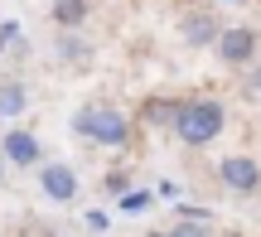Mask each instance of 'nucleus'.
Wrapping results in <instances>:
<instances>
[{"label": "nucleus", "instance_id": "nucleus-1", "mask_svg": "<svg viewBox=\"0 0 261 237\" xmlns=\"http://www.w3.org/2000/svg\"><path fill=\"white\" fill-rule=\"evenodd\" d=\"M169 131L179 136L184 145H208V141H218L223 136V107L218 102H208V97H194V102H179V112H174V126Z\"/></svg>", "mask_w": 261, "mask_h": 237}, {"label": "nucleus", "instance_id": "nucleus-2", "mask_svg": "<svg viewBox=\"0 0 261 237\" xmlns=\"http://www.w3.org/2000/svg\"><path fill=\"white\" fill-rule=\"evenodd\" d=\"M73 131L83 136V141H97V145H126L130 141V116L116 112V107H83V112L73 116Z\"/></svg>", "mask_w": 261, "mask_h": 237}, {"label": "nucleus", "instance_id": "nucleus-3", "mask_svg": "<svg viewBox=\"0 0 261 237\" xmlns=\"http://www.w3.org/2000/svg\"><path fill=\"white\" fill-rule=\"evenodd\" d=\"M218 58H223L227 68H247L256 58V29H247V24L223 29V34H218Z\"/></svg>", "mask_w": 261, "mask_h": 237}, {"label": "nucleus", "instance_id": "nucleus-4", "mask_svg": "<svg viewBox=\"0 0 261 237\" xmlns=\"http://www.w3.org/2000/svg\"><path fill=\"white\" fill-rule=\"evenodd\" d=\"M218 179H223L232 194H256L261 189V165L247 160V155H227V160L218 165Z\"/></svg>", "mask_w": 261, "mask_h": 237}, {"label": "nucleus", "instance_id": "nucleus-5", "mask_svg": "<svg viewBox=\"0 0 261 237\" xmlns=\"http://www.w3.org/2000/svg\"><path fill=\"white\" fill-rule=\"evenodd\" d=\"M39 184H44V194L54 203H73L77 199V174L68 170V165H44V170H39Z\"/></svg>", "mask_w": 261, "mask_h": 237}, {"label": "nucleus", "instance_id": "nucleus-6", "mask_svg": "<svg viewBox=\"0 0 261 237\" xmlns=\"http://www.w3.org/2000/svg\"><path fill=\"white\" fill-rule=\"evenodd\" d=\"M179 29H184V44H194V48L218 44V19H213V15H203V10H189Z\"/></svg>", "mask_w": 261, "mask_h": 237}, {"label": "nucleus", "instance_id": "nucleus-7", "mask_svg": "<svg viewBox=\"0 0 261 237\" xmlns=\"http://www.w3.org/2000/svg\"><path fill=\"white\" fill-rule=\"evenodd\" d=\"M5 160L10 165H39V141L29 131H5Z\"/></svg>", "mask_w": 261, "mask_h": 237}, {"label": "nucleus", "instance_id": "nucleus-8", "mask_svg": "<svg viewBox=\"0 0 261 237\" xmlns=\"http://www.w3.org/2000/svg\"><path fill=\"white\" fill-rule=\"evenodd\" d=\"M24 107H29V92H24V83H0V116H5V121L24 116Z\"/></svg>", "mask_w": 261, "mask_h": 237}, {"label": "nucleus", "instance_id": "nucleus-9", "mask_svg": "<svg viewBox=\"0 0 261 237\" xmlns=\"http://www.w3.org/2000/svg\"><path fill=\"white\" fill-rule=\"evenodd\" d=\"M83 15H87L83 0H58V5H54V24L58 29H77V24H83Z\"/></svg>", "mask_w": 261, "mask_h": 237}, {"label": "nucleus", "instance_id": "nucleus-10", "mask_svg": "<svg viewBox=\"0 0 261 237\" xmlns=\"http://www.w3.org/2000/svg\"><path fill=\"white\" fill-rule=\"evenodd\" d=\"M174 112H179V102H150V107H145V121H155V126H174Z\"/></svg>", "mask_w": 261, "mask_h": 237}, {"label": "nucleus", "instance_id": "nucleus-11", "mask_svg": "<svg viewBox=\"0 0 261 237\" xmlns=\"http://www.w3.org/2000/svg\"><path fill=\"white\" fill-rule=\"evenodd\" d=\"M58 58H68V63H83V58H87V44H83V39H58Z\"/></svg>", "mask_w": 261, "mask_h": 237}, {"label": "nucleus", "instance_id": "nucleus-12", "mask_svg": "<svg viewBox=\"0 0 261 237\" xmlns=\"http://www.w3.org/2000/svg\"><path fill=\"white\" fill-rule=\"evenodd\" d=\"M169 237H208V223H194V218H179L174 228H169Z\"/></svg>", "mask_w": 261, "mask_h": 237}, {"label": "nucleus", "instance_id": "nucleus-13", "mask_svg": "<svg viewBox=\"0 0 261 237\" xmlns=\"http://www.w3.org/2000/svg\"><path fill=\"white\" fill-rule=\"evenodd\" d=\"M121 208H126V213H145V208H150V194H145V189H140V194H121Z\"/></svg>", "mask_w": 261, "mask_h": 237}, {"label": "nucleus", "instance_id": "nucleus-14", "mask_svg": "<svg viewBox=\"0 0 261 237\" xmlns=\"http://www.w3.org/2000/svg\"><path fill=\"white\" fill-rule=\"evenodd\" d=\"M0 48H19V24H15V19L0 24Z\"/></svg>", "mask_w": 261, "mask_h": 237}, {"label": "nucleus", "instance_id": "nucleus-15", "mask_svg": "<svg viewBox=\"0 0 261 237\" xmlns=\"http://www.w3.org/2000/svg\"><path fill=\"white\" fill-rule=\"evenodd\" d=\"M247 92H252V97H256V92H261V63H256V68H252V73H247Z\"/></svg>", "mask_w": 261, "mask_h": 237}, {"label": "nucleus", "instance_id": "nucleus-16", "mask_svg": "<svg viewBox=\"0 0 261 237\" xmlns=\"http://www.w3.org/2000/svg\"><path fill=\"white\" fill-rule=\"evenodd\" d=\"M0 179H5V160H0Z\"/></svg>", "mask_w": 261, "mask_h": 237}, {"label": "nucleus", "instance_id": "nucleus-17", "mask_svg": "<svg viewBox=\"0 0 261 237\" xmlns=\"http://www.w3.org/2000/svg\"><path fill=\"white\" fill-rule=\"evenodd\" d=\"M150 237H169V232H150Z\"/></svg>", "mask_w": 261, "mask_h": 237}]
</instances>
